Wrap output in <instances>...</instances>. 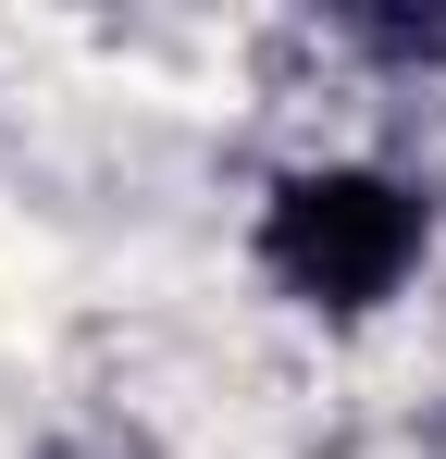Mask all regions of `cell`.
Masks as SVG:
<instances>
[{
    "instance_id": "obj_1",
    "label": "cell",
    "mask_w": 446,
    "mask_h": 459,
    "mask_svg": "<svg viewBox=\"0 0 446 459\" xmlns=\"http://www.w3.org/2000/svg\"><path fill=\"white\" fill-rule=\"evenodd\" d=\"M422 186H397V174H372V161H322V174H286L273 186V212H261V273L286 286L297 310H335V323H360L409 286V261H422Z\"/></svg>"
},
{
    "instance_id": "obj_2",
    "label": "cell",
    "mask_w": 446,
    "mask_h": 459,
    "mask_svg": "<svg viewBox=\"0 0 446 459\" xmlns=\"http://www.w3.org/2000/svg\"><path fill=\"white\" fill-rule=\"evenodd\" d=\"M347 25V50H372V63H446V13H335Z\"/></svg>"
}]
</instances>
